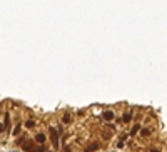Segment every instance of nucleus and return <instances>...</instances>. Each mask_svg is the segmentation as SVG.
Segmentation results:
<instances>
[{"mask_svg": "<svg viewBox=\"0 0 167 152\" xmlns=\"http://www.w3.org/2000/svg\"><path fill=\"white\" fill-rule=\"evenodd\" d=\"M35 139H37V142H40V144H44V142H45V135H44V134H39L37 137H35Z\"/></svg>", "mask_w": 167, "mask_h": 152, "instance_id": "f03ea898", "label": "nucleus"}, {"mask_svg": "<svg viewBox=\"0 0 167 152\" xmlns=\"http://www.w3.org/2000/svg\"><path fill=\"white\" fill-rule=\"evenodd\" d=\"M64 122H70V114H69V112L64 116Z\"/></svg>", "mask_w": 167, "mask_h": 152, "instance_id": "20e7f679", "label": "nucleus"}, {"mask_svg": "<svg viewBox=\"0 0 167 152\" xmlns=\"http://www.w3.org/2000/svg\"><path fill=\"white\" fill-rule=\"evenodd\" d=\"M25 125L29 127V129H32V127H35V120H27V122H25Z\"/></svg>", "mask_w": 167, "mask_h": 152, "instance_id": "7ed1b4c3", "label": "nucleus"}, {"mask_svg": "<svg viewBox=\"0 0 167 152\" xmlns=\"http://www.w3.org/2000/svg\"><path fill=\"white\" fill-rule=\"evenodd\" d=\"M114 116H115V114L112 112V110H105V112H104V119H105V120H110V119H114Z\"/></svg>", "mask_w": 167, "mask_h": 152, "instance_id": "f257e3e1", "label": "nucleus"}, {"mask_svg": "<svg viewBox=\"0 0 167 152\" xmlns=\"http://www.w3.org/2000/svg\"><path fill=\"white\" fill-rule=\"evenodd\" d=\"M150 152H159V150H157V149H154V150H150Z\"/></svg>", "mask_w": 167, "mask_h": 152, "instance_id": "39448f33", "label": "nucleus"}]
</instances>
